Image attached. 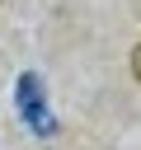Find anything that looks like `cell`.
<instances>
[{
	"instance_id": "6da1fadb",
	"label": "cell",
	"mask_w": 141,
	"mask_h": 150,
	"mask_svg": "<svg viewBox=\"0 0 141 150\" xmlns=\"http://www.w3.org/2000/svg\"><path fill=\"white\" fill-rule=\"evenodd\" d=\"M19 103H24V117H28L33 127L52 131V122H42V84H38L33 75H24V80H19Z\"/></svg>"
}]
</instances>
